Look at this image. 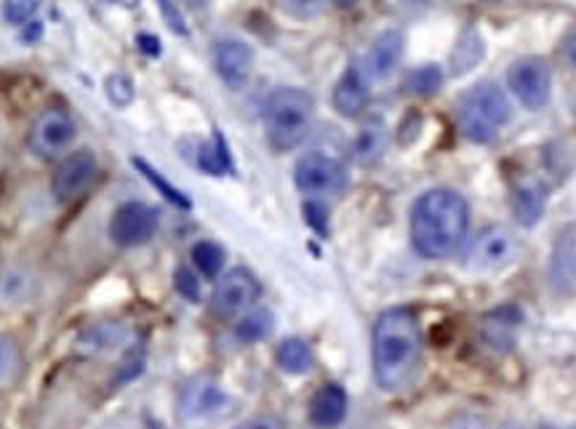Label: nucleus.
Listing matches in <instances>:
<instances>
[{
	"label": "nucleus",
	"instance_id": "nucleus-1",
	"mask_svg": "<svg viewBox=\"0 0 576 429\" xmlns=\"http://www.w3.org/2000/svg\"><path fill=\"white\" fill-rule=\"evenodd\" d=\"M374 379L384 392L406 390L422 363V329L409 310L382 312L374 325Z\"/></svg>",
	"mask_w": 576,
	"mask_h": 429
},
{
	"label": "nucleus",
	"instance_id": "nucleus-2",
	"mask_svg": "<svg viewBox=\"0 0 576 429\" xmlns=\"http://www.w3.org/2000/svg\"><path fill=\"white\" fill-rule=\"evenodd\" d=\"M470 206L453 189H430L411 208V243L424 259H449L465 243Z\"/></svg>",
	"mask_w": 576,
	"mask_h": 429
},
{
	"label": "nucleus",
	"instance_id": "nucleus-3",
	"mask_svg": "<svg viewBox=\"0 0 576 429\" xmlns=\"http://www.w3.org/2000/svg\"><path fill=\"white\" fill-rule=\"evenodd\" d=\"M315 101L307 91L294 86L277 88L264 101V131H267L270 145L277 153H289V149L300 147L307 139L310 126H313Z\"/></svg>",
	"mask_w": 576,
	"mask_h": 429
},
{
	"label": "nucleus",
	"instance_id": "nucleus-4",
	"mask_svg": "<svg viewBox=\"0 0 576 429\" xmlns=\"http://www.w3.org/2000/svg\"><path fill=\"white\" fill-rule=\"evenodd\" d=\"M457 118L465 139L476 142V145H486L510 123L512 105L497 84H478L459 101Z\"/></svg>",
	"mask_w": 576,
	"mask_h": 429
},
{
	"label": "nucleus",
	"instance_id": "nucleus-5",
	"mask_svg": "<svg viewBox=\"0 0 576 429\" xmlns=\"http://www.w3.org/2000/svg\"><path fill=\"white\" fill-rule=\"evenodd\" d=\"M294 184L310 201H323V197L336 195L344 187V166L334 155L313 149L296 160Z\"/></svg>",
	"mask_w": 576,
	"mask_h": 429
},
{
	"label": "nucleus",
	"instance_id": "nucleus-6",
	"mask_svg": "<svg viewBox=\"0 0 576 429\" xmlns=\"http://www.w3.org/2000/svg\"><path fill=\"white\" fill-rule=\"evenodd\" d=\"M97 172H99V163L91 149L86 147L72 149V153L62 155L57 163V168H53L51 195L57 197L59 203L78 201V197L91 187L94 179H97Z\"/></svg>",
	"mask_w": 576,
	"mask_h": 429
},
{
	"label": "nucleus",
	"instance_id": "nucleus-7",
	"mask_svg": "<svg viewBox=\"0 0 576 429\" xmlns=\"http://www.w3.org/2000/svg\"><path fill=\"white\" fill-rule=\"evenodd\" d=\"M160 227L158 208H153L145 201H128L115 208L110 220V237L120 248H137V245L150 243Z\"/></svg>",
	"mask_w": 576,
	"mask_h": 429
},
{
	"label": "nucleus",
	"instance_id": "nucleus-8",
	"mask_svg": "<svg viewBox=\"0 0 576 429\" xmlns=\"http://www.w3.org/2000/svg\"><path fill=\"white\" fill-rule=\"evenodd\" d=\"M78 136V126L72 115L62 107H49L32 123L30 128V147L40 158H59L67 155Z\"/></svg>",
	"mask_w": 576,
	"mask_h": 429
},
{
	"label": "nucleus",
	"instance_id": "nucleus-9",
	"mask_svg": "<svg viewBox=\"0 0 576 429\" xmlns=\"http://www.w3.org/2000/svg\"><path fill=\"white\" fill-rule=\"evenodd\" d=\"M260 281L248 270H230L216 281L212 304L214 312L222 318H241L251 306L260 302Z\"/></svg>",
	"mask_w": 576,
	"mask_h": 429
},
{
	"label": "nucleus",
	"instance_id": "nucleus-10",
	"mask_svg": "<svg viewBox=\"0 0 576 429\" xmlns=\"http://www.w3.org/2000/svg\"><path fill=\"white\" fill-rule=\"evenodd\" d=\"M507 84H510L515 99L528 110H541L550 101L553 75L547 61L534 57L515 61L507 72Z\"/></svg>",
	"mask_w": 576,
	"mask_h": 429
},
{
	"label": "nucleus",
	"instance_id": "nucleus-11",
	"mask_svg": "<svg viewBox=\"0 0 576 429\" xmlns=\"http://www.w3.org/2000/svg\"><path fill=\"white\" fill-rule=\"evenodd\" d=\"M515 254V235L507 227H489L484 230L476 241H472L470 251H467V270H476V272H491L505 267Z\"/></svg>",
	"mask_w": 576,
	"mask_h": 429
},
{
	"label": "nucleus",
	"instance_id": "nucleus-12",
	"mask_svg": "<svg viewBox=\"0 0 576 429\" xmlns=\"http://www.w3.org/2000/svg\"><path fill=\"white\" fill-rule=\"evenodd\" d=\"M227 406V394L219 387V381L212 377H198L187 381L185 390L179 392V417L185 421H201L216 417Z\"/></svg>",
	"mask_w": 576,
	"mask_h": 429
},
{
	"label": "nucleus",
	"instance_id": "nucleus-13",
	"mask_svg": "<svg viewBox=\"0 0 576 429\" xmlns=\"http://www.w3.org/2000/svg\"><path fill=\"white\" fill-rule=\"evenodd\" d=\"M214 67L230 88H243L254 67V51L246 40L222 38L214 43Z\"/></svg>",
	"mask_w": 576,
	"mask_h": 429
},
{
	"label": "nucleus",
	"instance_id": "nucleus-14",
	"mask_svg": "<svg viewBox=\"0 0 576 429\" xmlns=\"http://www.w3.org/2000/svg\"><path fill=\"white\" fill-rule=\"evenodd\" d=\"M406 51V38L401 30H384L382 36L374 38L369 53L363 59V72L369 75V80H384L401 67Z\"/></svg>",
	"mask_w": 576,
	"mask_h": 429
},
{
	"label": "nucleus",
	"instance_id": "nucleus-15",
	"mask_svg": "<svg viewBox=\"0 0 576 429\" xmlns=\"http://www.w3.org/2000/svg\"><path fill=\"white\" fill-rule=\"evenodd\" d=\"M331 101H334V110L342 118L363 115L365 107H369V75L363 72L361 65H350L348 70L339 75Z\"/></svg>",
	"mask_w": 576,
	"mask_h": 429
},
{
	"label": "nucleus",
	"instance_id": "nucleus-16",
	"mask_svg": "<svg viewBox=\"0 0 576 429\" xmlns=\"http://www.w3.org/2000/svg\"><path fill=\"white\" fill-rule=\"evenodd\" d=\"M348 417V392L339 384H323L310 400V421L321 429H334Z\"/></svg>",
	"mask_w": 576,
	"mask_h": 429
},
{
	"label": "nucleus",
	"instance_id": "nucleus-17",
	"mask_svg": "<svg viewBox=\"0 0 576 429\" xmlns=\"http://www.w3.org/2000/svg\"><path fill=\"white\" fill-rule=\"evenodd\" d=\"M547 206V189L537 179H520L512 187V214L524 227H534Z\"/></svg>",
	"mask_w": 576,
	"mask_h": 429
},
{
	"label": "nucleus",
	"instance_id": "nucleus-18",
	"mask_svg": "<svg viewBox=\"0 0 576 429\" xmlns=\"http://www.w3.org/2000/svg\"><path fill=\"white\" fill-rule=\"evenodd\" d=\"M352 153H355V160L361 166H377L384 158V153H388V126L379 118L365 120L355 136Z\"/></svg>",
	"mask_w": 576,
	"mask_h": 429
},
{
	"label": "nucleus",
	"instance_id": "nucleus-19",
	"mask_svg": "<svg viewBox=\"0 0 576 429\" xmlns=\"http://www.w3.org/2000/svg\"><path fill=\"white\" fill-rule=\"evenodd\" d=\"M275 360L281 371L291 373V377H302V373H307L313 368V350H310V344L304 339H286V342H281V347H277Z\"/></svg>",
	"mask_w": 576,
	"mask_h": 429
},
{
	"label": "nucleus",
	"instance_id": "nucleus-20",
	"mask_svg": "<svg viewBox=\"0 0 576 429\" xmlns=\"http://www.w3.org/2000/svg\"><path fill=\"white\" fill-rule=\"evenodd\" d=\"M553 281L558 289H566V283L576 285V241L572 233H566L555 245Z\"/></svg>",
	"mask_w": 576,
	"mask_h": 429
},
{
	"label": "nucleus",
	"instance_id": "nucleus-21",
	"mask_svg": "<svg viewBox=\"0 0 576 429\" xmlns=\"http://www.w3.org/2000/svg\"><path fill=\"white\" fill-rule=\"evenodd\" d=\"M270 331H273V315L267 310H262V306H251L248 312H243L238 318V323H235V337L246 344L262 342V339L270 337Z\"/></svg>",
	"mask_w": 576,
	"mask_h": 429
},
{
	"label": "nucleus",
	"instance_id": "nucleus-22",
	"mask_svg": "<svg viewBox=\"0 0 576 429\" xmlns=\"http://www.w3.org/2000/svg\"><path fill=\"white\" fill-rule=\"evenodd\" d=\"M189 259H193L195 270L201 272L203 277H219L222 267H225V248L214 241H198L189 251Z\"/></svg>",
	"mask_w": 576,
	"mask_h": 429
},
{
	"label": "nucleus",
	"instance_id": "nucleus-23",
	"mask_svg": "<svg viewBox=\"0 0 576 429\" xmlns=\"http://www.w3.org/2000/svg\"><path fill=\"white\" fill-rule=\"evenodd\" d=\"M480 59H484V40H480L478 30H465L457 49L451 53L453 75H465L467 70H472Z\"/></svg>",
	"mask_w": 576,
	"mask_h": 429
},
{
	"label": "nucleus",
	"instance_id": "nucleus-24",
	"mask_svg": "<svg viewBox=\"0 0 576 429\" xmlns=\"http://www.w3.org/2000/svg\"><path fill=\"white\" fill-rule=\"evenodd\" d=\"M198 166L203 168V172L212 174V176H222L225 172H230V168H233V163H230L227 145H225V139H222L219 134L214 136V142H208V145L201 147Z\"/></svg>",
	"mask_w": 576,
	"mask_h": 429
},
{
	"label": "nucleus",
	"instance_id": "nucleus-25",
	"mask_svg": "<svg viewBox=\"0 0 576 429\" xmlns=\"http://www.w3.org/2000/svg\"><path fill=\"white\" fill-rule=\"evenodd\" d=\"M440 84H443V72H440L438 65H422V67H413L406 78V91L419 94V97H430L436 94Z\"/></svg>",
	"mask_w": 576,
	"mask_h": 429
},
{
	"label": "nucleus",
	"instance_id": "nucleus-26",
	"mask_svg": "<svg viewBox=\"0 0 576 429\" xmlns=\"http://www.w3.org/2000/svg\"><path fill=\"white\" fill-rule=\"evenodd\" d=\"M134 166L139 168L141 172V176H145V179H150V184L155 189H160V193L166 195V201H172L176 208H189V197L182 193V189H176L172 182H166L164 176H160L158 172H155V168L150 166V163H145V160H134Z\"/></svg>",
	"mask_w": 576,
	"mask_h": 429
},
{
	"label": "nucleus",
	"instance_id": "nucleus-27",
	"mask_svg": "<svg viewBox=\"0 0 576 429\" xmlns=\"http://www.w3.org/2000/svg\"><path fill=\"white\" fill-rule=\"evenodd\" d=\"M277 11L286 13L289 19H296V22H310V19L321 17L323 9H326V0H275Z\"/></svg>",
	"mask_w": 576,
	"mask_h": 429
},
{
	"label": "nucleus",
	"instance_id": "nucleus-28",
	"mask_svg": "<svg viewBox=\"0 0 576 429\" xmlns=\"http://www.w3.org/2000/svg\"><path fill=\"white\" fill-rule=\"evenodd\" d=\"M40 9V0H3L0 11H3V19L13 27H25L36 19Z\"/></svg>",
	"mask_w": 576,
	"mask_h": 429
},
{
	"label": "nucleus",
	"instance_id": "nucleus-29",
	"mask_svg": "<svg viewBox=\"0 0 576 429\" xmlns=\"http://www.w3.org/2000/svg\"><path fill=\"white\" fill-rule=\"evenodd\" d=\"M105 94L115 107H128L134 99V80L126 72H113L105 80Z\"/></svg>",
	"mask_w": 576,
	"mask_h": 429
},
{
	"label": "nucleus",
	"instance_id": "nucleus-30",
	"mask_svg": "<svg viewBox=\"0 0 576 429\" xmlns=\"http://www.w3.org/2000/svg\"><path fill=\"white\" fill-rule=\"evenodd\" d=\"M19 368V352L13 347L11 339L0 337V387L9 384Z\"/></svg>",
	"mask_w": 576,
	"mask_h": 429
},
{
	"label": "nucleus",
	"instance_id": "nucleus-31",
	"mask_svg": "<svg viewBox=\"0 0 576 429\" xmlns=\"http://www.w3.org/2000/svg\"><path fill=\"white\" fill-rule=\"evenodd\" d=\"M158 9H160V17L166 19L168 30H172L174 36H179V38H187L189 36L185 17H182L179 6H176L174 0H158Z\"/></svg>",
	"mask_w": 576,
	"mask_h": 429
},
{
	"label": "nucleus",
	"instance_id": "nucleus-32",
	"mask_svg": "<svg viewBox=\"0 0 576 429\" xmlns=\"http://www.w3.org/2000/svg\"><path fill=\"white\" fill-rule=\"evenodd\" d=\"M174 281H176V291H179L182 296L189 299V302H198V299H201V283H198V277H195L193 270L179 267V270H176Z\"/></svg>",
	"mask_w": 576,
	"mask_h": 429
},
{
	"label": "nucleus",
	"instance_id": "nucleus-33",
	"mask_svg": "<svg viewBox=\"0 0 576 429\" xmlns=\"http://www.w3.org/2000/svg\"><path fill=\"white\" fill-rule=\"evenodd\" d=\"M235 429H283V427L275 417H254V419H246Z\"/></svg>",
	"mask_w": 576,
	"mask_h": 429
},
{
	"label": "nucleus",
	"instance_id": "nucleus-34",
	"mask_svg": "<svg viewBox=\"0 0 576 429\" xmlns=\"http://www.w3.org/2000/svg\"><path fill=\"white\" fill-rule=\"evenodd\" d=\"M451 429H486V425H484V419H478V417H462V419L453 421Z\"/></svg>",
	"mask_w": 576,
	"mask_h": 429
},
{
	"label": "nucleus",
	"instance_id": "nucleus-35",
	"mask_svg": "<svg viewBox=\"0 0 576 429\" xmlns=\"http://www.w3.org/2000/svg\"><path fill=\"white\" fill-rule=\"evenodd\" d=\"M139 40V49L141 51H147V53H153V57H155V53H160V49H158V38H153V36H139L137 38Z\"/></svg>",
	"mask_w": 576,
	"mask_h": 429
},
{
	"label": "nucleus",
	"instance_id": "nucleus-36",
	"mask_svg": "<svg viewBox=\"0 0 576 429\" xmlns=\"http://www.w3.org/2000/svg\"><path fill=\"white\" fill-rule=\"evenodd\" d=\"M566 53H568V59H572L574 61V65H576V25L572 27V32H568V36H566Z\"/></svg>",
	"mask_w": 576,
	"mask_h": 429
},
{
	"label": "nucleus",
	"instance_id": "nucleus-37",
	"mask_svg": "<svg viewBox=\"0 0 576 429\" xmlns=\"http://www.w3.org/2000/svg\"><path fill=\"white\" fill-rule=\"evenodd\" d=\"M334 3L339 6V9H350V6H355L358 0H334Z\"/></svg>",
	"mask_w": 576,
	"mask_h": 429
},
{
	"label": "nucleus",
	"instance_id": "nucleus-38",
	"mask_svg": "<svg viewBox=\"0 0 576 429\" xmlns=\"http://www.w3.org/2000/svg\"><path fill=\"white\" fill-rule=\"evenodd\" d=\"M505 429H520V427H505Z\"/></svg>",
	"mask_w": 576,
	"mask_h": 429
},
{
	"label": "nucleus",
	"instance_id": "nucleus-39",
	"mask_svg": "<svg viewBox=\"0 0 576 429\" xmlns=\"http://www.w3.org/2000/svg\"><path fill=\"white\" fill-rule=\"evenodd\" d=\"M574 110H576V97H574Z\"/></svg>",
	"mask_w": 576,
	"mask_h": 429
}]
</instances>
